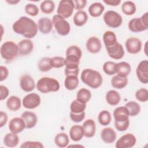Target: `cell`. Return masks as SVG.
Returning <instances> with one entry per match:
<instances>
[{
  "mask_svg": "<svg viewBox=\"0 0 148 148\" xmlns=\"http://www.w3.org/2000/svg\"><path fill=\"white\" fill-rule=\"evenodd\" d=\"M13 31L23 35L27 39L34 38L37 34L38 28L36 23L31 18L26 17H20L12 25Z\"/></svg>",
  "mask_w": 148,
  "mask_h": 148,
  "instance_id": "obj_1",
  "label": "cell"
},
{
  "mask_svg": "<svg viewBox=\"0 0 148 148\" xmlns=\"http://www.w3.org/2000/svg\"><path fill=\"white\" fill-rule=\"evenodd\" d=\"M80 78L83 83L94 89L99 88L103 82L101 73L92 69H84L82 72Z\"/></svg>",
  "mask_w": 148,
  "mask_h": 148,
  "instance_id": "obj_2",
  "label": "cell"
},
{
  "mask_svg": "<svg viewBox=\"0 0 148 148\" xmlns=\"http://www.w3.org/2000/svg\"><path fill=\"white\" fill-rule=\"evenodd\" d=\"M36 88L39 91L43 94L50 92H56L60 88V83L57 80L49 77H43L38 80Z\"/></svg>",
  "mask_w": 148,
  "mask_h": 148,
  "instance_id": "obj_3",
  "label": "cell"
},
{
  "mask_svg": "<svg viewBox=\"0 0 148 148\" xmlns=\"http://www.w3.org/2000/svg\"><path fill=\"white\" fill-rule=\"evenodd\" d=\"M0 52L2 58L7 61H11L18 54V46L13 41H6L1 45Z\"/></svg>",
  "mask_w": 148,
  "mask_h": 148,
  "instance_id": "obj_4",
  "label": "cell"
},
{
  "mask_svg": "<svg viewBox=\"0 0 148 148\" xmlns=\"http://www.w3.org/2000/svg\"><path fill=\"white\" fill-rule=\"evenodd\" d=\"M128 27L131 32L135 33L147 30L148 28V13L146 12L140 17L131 19L128 22Z\"/></svg>",
  "mask_w": 148,
  "mask_h": 148,
  "instance_id": "obj_5",
  "label": "cell"
},
{
  "mask_svg": "<svg viewBox=\"0 0 148 148\" xmlns=\"http://www.w3.org/2000/svg\"><path fill=\"white\" fill-rule=\"evenodd\" d=\"M53 25L57 32L61 36H66L70 32L71 27L69 23L62 16L56 14L52 18Z\"/></svg>",
  "mask_w": 148,
  "mask_h": 148,
  "instance_id": "obj_6",
  "label": "cell"
},
{
  "mask_svg": "<svg viewBox=\"0 0 148 148\" xmlns=\"http://www.w3.org/2000/svg\"><path fill=\"white\" fill-rule=\"evenodd\" d=\"M103 18L105 24L108 27L113 28L119 27L123 22L121 16L114 10H108L105 12Z\"/></svg>",
  "mask_w": 148,
  "mask_h": 148,
  "instance_id": "obj_7",
  "label": "cell"
},
{
  "mask_svg": "<svg viewBox=\"0 0 148 148\" xmlns=\"http://www.w3.org/2000/svg\"><path fill=\"white\" fill-rule=\"evenodd\" d=\"M75 9L74 2L72 0L60 1L57 10V14L64 18L72 16Z\"/></svg>",
  "mask_w": 148,
  "mask_h": 148,
  "instance_id": "obj_8",
  "label": "cell"
},
{
  "mask_svg": "<svg viewBox=\"0 0 148 148\" xmlns=\"http://www.w3.org/2000/svg\"><path fill=\"white\" fill-rule=\"evenodd\" d=\"M23 106L28 109H33L38 107L41 102L40 96L36 93H29L23 99Z\"/></svg>",
  "mask_w": 148,
  "mask_h": 148,
  "instance_id": "obj_9",
  "label": "cell"
},
{
  "mask_svg": "<svg viewBox=\"0 0 148 148\" xmlns=\"http://www.w3.org/2000/svg\"><path fill=\"white\" fill-rule=\"evenodd\" d=\"M136 142V137L132 134L127 133L117 140L115 146L116 148H130L134 146Z\"/></svg>",
  "mask_w": 148,
  "mask_h": 148,
  "instance_id": "obj_10",
  "label": "cell"
},
{
  "mask_svg": "<svg viewBox=\"0 0 148 148\" xmlns=\"http://www.w3.org/2000/svg\"><path fill=\"white\" fill-rule=\"evenodd\" d=\"M136 76L143 84L148 83V61L147 60L140 61L136 69Z\"/></svg>",
  "mask_w": 148,
  "mask_h": 148,
  "instance_id": "obj_11",
  "label": "cell"
},
{
  "mask_svg": "<svg viewBox=\"0 0 148 148\" xmlns=\"http://www.w3.org/2000/svg\"><path fill=\"white\" fill-rule=\"evenodd\" d=\"M141 40L135 37H130L125 41V46L127 51L132 54H135L139 53L142 49Z\"/></svg>",
  "mask_w": 148,
  "mask_h": 148,
  "instance_id": "obj_12",
  "label": "cell"
},
{
  "mask_svg": "<svg viewBox=\"0 0 148 148\" xmlns=\"http://www.w3.org/2000/svg\"><path fill=\"white\" fill-rule=\"evenodd\" d=\"M106 49L109 56L114 60L121 59L124 56L123 46L117 42L112 46L106 47Z\"/></svg>",
  "mask_w": 148,
  "mask_h": 148,
  "instance_id": "obj_13",
  "label": "cell"
},
{
  "mask_svg": "<svg viewBox=\"0 0 148 148\" xmlns=\"http://www.w3.org/2000/svg\"><path fill=\"white\" fill-rule=\"evenodd\" d=\"M8 127L11 132L16 134L22 132L26 128L25 121L21 117H14L12 119L9 123Z\"/></svg>",
  "mask_w": 148,
  "mask_h": 148,
  "instance_id": "obj_14",
  "label": "cell"
},
{
  "mask_svg": "<svg viewBox=\"0 0 148 148\" xmlns=\"http://www.w3.org/2000/svg\"><path fill=\"white\" fill-rule=\"evenodd\" d=\"M21 88L25 92H31L35 88V83L32 77L29 75H24L20 79Z\"/></svg>",
  "mask_w": 148,
  "mask_h": 148,
  "instance_id": "obj_15",
  "label": "cell"
},
{
  "mask_svg": "<svg viewBox=\"0 0 148 148\" xmlns=\"http://www.w3.org/2000/svg\"><path fill=\"white\" fill-rule=\"evenodd\" d=\"M86 46L87 51L93 54L99 53L102 47L101 40L95 36L90 37L87 40Z\"/></svg>",
  "mask_w": 148,
  "mask_h": 148,
  "instance_id": "obj_16",
  "label": "cell"
},
{
  "mask_svg": "<svg viewBox=\"0 0 148 148\" xmlns=\"http://www.w3.org/2000/svg\"><path fill=\"white\" fill-rule=\"evenodd\" d=\"M18 54L21 56L29 54L34 49V43L29 39H25L20 40L18 44Z\"/></svg>",
  "mask_w": 148,
  "mask_h": 148,
  "instance_id": "obj_17",
  "label": "cell"
},
{
  "mask_svg": "<svg viewBox=\"0 0 148 148\" xmlns=\"http://www.w3.org/2000/svg\"><path fill=\"white\" fill-rule=\"evenodd\" d=\"M21 117L25 121L27 129H30L34 127L38 121L36 114L30 111H25L23 112L21 115Z\"/></svg>",
  "mask_w": 148,
  "mask_h": 148,
  "instance_id": "obj_18",
  "label": "cell"
},
{
  "mask_svg": "<svg viewBox=\"0 0 148 148\" xmlns=\"http://www.w3.org/2000/svg\"><path fill=\"white\" fill-rule=\"evenodd\" d=\"M38 28L39 31L43 34H49L53 29V23L48 17H42L38 21Z\"/></svg>",
  "mask_w": 148,
  "mask_h": 148,
  "instance_id": "obj_19",
  "label": "cell"
},
{
  "mask_svg": "<svg viewBox=\"0 0 148 148\" xmlns=\"http://www.w3.org/2000/svg\"><path fill=\"white\" fill-rule=\"evenodd\" d=\"M101 138L106 143H113L116 139L117 134L113 128L106 127L101 131Z\"/></svg>",
  "mask_w": 148,
  "mask_h": 148,
  "instance_id": "obj_20",
  "label": "cell"
},
{
  "mask_svg": "<svg viewBox=\"0 0 148 148\" xmlns=\"http://www.w3.org/2000/svg\"><path fill=\"white\" fill-rule=\"evenodd\" d=\"M129 112L127 108L124 106H120L116 108L113 112L114 121L120 122L129 120Z\"/></svg>",
  "mask_w": 148,
  "mask_h": 148,
  "instance_id": "obj_21",
  "label": "cell"
},
{
  "mask_svg": "<svg viewBox=\"0 0 148 148\" xmlns=\"http://www.w3.org/2000/svg\"><path fill=\"white\" fill-rule=\"evenodd\" d=\"M82 127L86 138H92L94 136L96 131V125L94 120L89 119L86 120L83 124Z\"/></svg>",
  "mask_w": 148,
  "mask_h": 148,
  "instance_id": "obj_22",
  "label": "cell"
},
{
  "mask_svg": "<svg viewBox=\"0 0 148 148\" xmlns=\"http://www.w3.org/2000/svg\"><path fill=\"white\" fill-rule=\"evenodd\" d=\"M84 136V132L82 126L80 125H74L69 130L70 138L75 142L80 140Z\"/></svg>",
  "mask_w": 148,
  "mask_h": 148,
  "instance_id": "obj_23",
  "label": "cell"
},
{
  "mask_svg": "<svg viewBox=\"0 0 148 148\" xmlns=\"http://www.w3.org/2000/svg\"><path fill=\"white\" fill-rule=\"evenodd\" d=\"M116 73L122 77H127L131 71V67L129 63L122 61L116 64Z\"/></svg>",
  "mask_w": 148,
  "mask_h": 148,
  "instance_id": "obj_24",
  "label": "cell"
},
{
  "mask_svg": "<svg viewBox=\"0 0 148 148\" xmlns=\"http://www.w3.org/2000/svg\"><path fill=\"white\" fill-rule=\"evenodd\" d=\"M106 101L109 105L115 106L120 102L121 96L117 91L111 90L108 91L106 94Z\"/></svg>",
  "mask_w": 148,
  "mask_h": 148,
  "instance_id": "obj_25",
  "label": "cell"
},
{
  "mask_svg": "<svg viewBox=\"0 0 148 148\" xmlns=\"http://www.w3.org/2000/svg\"><path fill=\"white\" fill-rule=\"evenodd\" d=\"M105 10L103 5L100 2H94L91 4L88 8V13L91 17H99Z\"/></svg>",
  "mask_w": 148,
  "mask_h": 148,
  "instance_id": "obj_26",
  "label": "cell"
},
{
  "mask_svg": "<svg viewBox=\"0 0 148 148\" xmlns=\"http://www.w3.org/2000/svg\"><path fill=\"white\" fill-rule=\"evenodd\" d=\"M19 142V137L16 134L13 132L8 133L4 136L3 143L8 147H14Z\"/></svg>",
  "mask_w": 148,
  "mask_h": 148,
  "instance_id": "obj_27",
  "label": "cell"
},
{
  "mask_svg": "<svg viewBox=\"0 0 148 148\" xmlns=\"http://www.w3.org/2000/svg\"><path fill=\"white\" fill-rule=\"evenodd\" d=\"M88 20V16L87 13L84 10L77 11L73 16V21L74 24L78 27L84 25Z\"/></svg>",
  "mask_w": 148,
  "mask_h": 148,
  "instance_id": "obj_28",
  "label": "cell"
},
{
  "mask_svg": "<svg viewBox=\"0 0 148 148\" xmlns=\"http://www.w3.org/2000/svg\"><path fill=\"white\" fill-rule=\"evenodd\" d=\"M21 99L17 96L12 95L6 101V106L12 111H17L21 107Z\"/></svg>",
  "mask_w": 148,
  "mask_h": 148,
  "instance_id": "obj_29",
  "label": "cell"
},
{
  "mask_svg": "<svg viewBox=\"0 0 148 148\" xmlns=\"http://www.w3.org/2000/svg\"><path fill=\"white\" fill-rule=\"evenodd\" d=\"M111 84L115 88L122 89L127 85L128 79L127 77H122L117 75L112 78Z\"/></svg>",
  "mask_w": 148,
  "mask_h": 148,
  "instance_id": "obj_30",
  "label": "cell"
},
{
  "mask_svg": "<svg viewBox=\"0 0 148 148\" xmlns=\"http://www.w3.org/2000/svg\"><path fill=\"white\" fill-rule=\"evenodd\" d=\"M79 79L76 75L66 76L64 80V85L65 88L68 90H73L77 88L79 85Z\"/></svg>",
  "mask_w": 148,
  "mask_h": 148,
  "instance_id": "obj_31",
  "label": "cell"
},
{
  "mask_svg": "<svg viewBox=\"0 0 148 148\" xmlns=\"http://www.w3.org/2000/svg\"><path fill=\"white\" fill-rule=\"evenodd\" d=\"M91 94L90 91L84 88L79 90L76 94V100L83 103H87L91 99Z\"/></svg>",
  "mask_w": 148,
  "mask_h": 148,
  "instance_id": "obj_32",
  "label": "cell"
},
{
  "mask_svg": "<svg viewBox=\"0 0 148 148\" xmlns=\"http://www.w3.org/2000/svg\"><path fill=\"white\" fill-rule=\"evenodd\" d=\"M69 139L68 135L64 132L58 133L54 138V143L57 146L63 148L65 147L69 144Z\"/></svg>",
  "mask_w": 148,
  "mask_h": 148,
  "instance_id": "obj_33",
  "label": "cell"
},
{
  "mask_svg": "<svg viewBox=\"0 0 148 148\" xmlns=\"http://www.w3.org/2000/svg\"><path fill=\"white\" fill-rule=\"evenodd\" d=\"M123 12L127 16L133 15L136 10L135 4L131 1H127L123 2L121 5Z\"/></svg>",
  "mask_w": 148,
  "mask_h": 148,
  "instance_id": "obj_34",
  "label": "cell"
},
{
  "mask_svg": "<svg viewBox=\"0 0 148 148\" xmlns=\"http://www.w3.org/2000/svg\"><path fill=\"white\" fill-rule=\"evenodd\" d=\"M103 41L106 47L112 46L117 42L116 35L113 31H107L103 35Z\"/></svg>",
  "mask_w": 148,
  "mask_h": 148,
  "instance_id": "obj_35",
  "label": "cell"
},
{
  "mask_svg": "<svg viewBox=\"0 0 148 148\" xmlns=\"http://www.w3.org/2000/svg\"><path fill=\"white\" fill-rule=\"evenodd\" d=\"M98 120L99 124L103 126L109 125L112 120V116L110 112L106 110L100 112L98 116Z\"/></svg>",
  "mask_w": 148,
  "mask_h": 148,
  "instance_id": "obj_36",
  "label": "cell"
},
{
  "mask_svg": "<svg viewBox=\"0 0 148 148\" xmlns=\"http://www.w3.org/2000/svg\"><path fill=\"white\" fill-rule=\"evenodd\" d=\"M54 2L51 0L43 1L40 5V9L42 12L47 14L51 13L54 11Z\"/></svg>",
  "mask_w": 148,
  "mask_h": 148,
  "instance_id": "obj_37",
  "label": "cell"
},
{
  "mask_svg": "<svg viewBox=\"0 0 148 148\" xmlns=\"http://www.w3.org/2000/svg\"><path fill=\"white\" fill-rule=\"evenodd\" d=\"M125 106L127 108L130 116H135L138 115L140 111V105L135 101H130L127 102Z\"/></svg>",
  "mask_w": 148,
  "mask_h": 148,
  "instance_id": "obj_38",
  "label": "cell"
},
{
  "mask_svg": "<svg viewBox=\"0 0 148 148\" xmlns=\"http://www.w3.org/2000/svg\"><path fill=\"white\" fill-rule=\"evenodd\" d=\"M86 108V103H83L77 100H74L70 105L71 112L74 113H80L84 112Z\"/></svg>",
  "mask_w": 148,
  "mask_h": 148,
  "instance_id": "obj_39",
  "label": "cell"
},
{
  "mask_svg": "<svg viewBox=\"0 0 148 148\" xmlns=\"http://www.w3.org/2000/svg\"><path fill=\"white\" fill-rule=\"evenodd\" d=\"M50 58L43 57L38 62V69L41 72H47L51 69L52 67L50 63Z\"/></svg>",
  "mask_w": 148,
  "mask_h": 148,
  "instance_id": "obj_40",
  "label": "cell"
},
{
  "mask_svg": "<svg viewBox=\"0 0 148 148\" xmlns=\"http://www.w3.org/2000/svg\"><path fill=\"white\" fill-rule=\"evenodd\" d=\"M116 63L112 61H106L103 65V71L108 75H113L116 73Z\"/></svg>",
  "mask_w": 148,
  "mask_h": 148,
  "instance_id": "obj_41",
  "label": "cell"
},
{
  "mask_svg": "<svg viewBox=\"0 0 148 148\" xmlns=\"http://www.w3.org/2000/svg\"><path fill=\"white\" fill-rule=\"evenodd\" d=\"M136 99L140 102H145L148 100V90L145 88H141L135 92Z\"/></svg>",
  "mask_w": 148,
  "mask_h": 148,
  "instance_id": "obj_42",
  "label": "cell"
},
{
  "mask_svg": "<svg viewBox=\"0 0 148 148\" xmlns=\"http://www.w3.org/2000/svg\"><path fill=\"white\" fill-rule=\"evenodd\" d=\"M65 58L62 57L56 56L50 58V63L52 68H60L65 65Z\"/></svg>",
  "mask_w": 148,
  "mask_h": 148,
  "instance_id": "obj_43",
  "label": "cell"
},
{
  "mask_svg": "<svg viewBox=\"0 0 148 148\" xmlns=\"http://www.w3.org/2000/svg\"><path fill=\"white\" fill-rule=\"evenodd\" d=\"M25 12L28 15L35 17L39 13V8L35 4L28 3L25 6Z\"/></svg>",
  "mask_w": 148,
  "mask_h": 148,
  "instance_id": "obj_44",
  "label": "cell"
},
{
  "mask_svg": "<svg viewBox=\"0 0 148 148\" xmlns=\"http://www.w3.org/2000/svg\"><path fill=\"white\" fill-rule=\"evenodd\" d=\"M66 56L68 55H75L81 58L82 56V50L79 47L76 45H72L68 47L66 50Z\"/></svg>",
  "mask_w": 148,
  "mask_h": 148,
  "instance_id": "obj_45",
  "label": "cell"
},
{
  "mask_svg": "<svg viewBox=\"0 0 148 148\" xmlns=\"http://www.w3.org/2000/svg\"><path fill=\"white\" fill-rule=\"evenodd\" d=\"M20 147L21 148H43V145L38 141H26L23 143Z\"/></svg>",
  "mask_w": 148,
  "mask_h": 148,
  "instance_id": "obj_46",
  "label": "cell"
},
{
  "mask_svg": "<svg viewBox=\"0 0 148 148\" xmlns=\"http://www.w3.org/2000/svg\"><path fill=\"white\" fill-rule=\"evenodd\" d=\"M130 125V120L116 122L114 121V127L119 131H124L128 129Z\"/></svg>",
  "mask_w": 148,
  "mask_h": 148,
  "instance_id": "obj_47",
  "label": "cell"
},
{
  "mask_svg": "<svg viewBox=\"0 0 148 148\" xmlns=\"http://www.w3.org/2000/svg\"><path fill=\"white\" fill-rule=\"evenodd\" d=\"M85 117V112H83L80 113H74L70 112V118L75 123H80L83 120Z\"/></svg>",
  "mask_w": 148,
  "mask_h": 148,
  "instance_id": "obj_48",
  "label": "cell"
},
{
  "mask_svg": "<svg viewBox=\"0 0 148 148\" xmlns=\"http://www.w3.org/2000/svg\"><path fill=\"white\" fill-rule=\"evenodd\" d=\"M75 9L77 10H82V9H84L87 3L86 0H75Z\"/></svg>",
  "mask_w": 148,
  "mask_h": 148,
  "instance_id": "obj_49",
  "label": "cell"
},
{
  "mask_svg": "<svg viewBox=\"0 0 148 148\" xmlns=\"http://www.w3.org/2000/svg\"><path fill=\"white\" fill-rule=\"evenodd\" d=\"M0 90H1L0 100L3 101L8 97L9 93V91L7 87L2 84L0 86Z\"/></svg>",
  "mask_w": 148,
  "mask_h": 148,
  "instance_id": "obj_50",
  "label": "cell"
},
{
  "mask_svg": "<svg viewBox=\"0 0 148 148\" xmlns=\"http://www.w3.org/2000/svg\"><path fill=\"white\" fill-rule=\"evenodd\" d=\"M0 69H1V77H0V81L2 82L3 80H5L9 75V71L8 69L5 66L1 65L0 66Z\"/></svg>",
  "mask_w": 148,
  "mask_h": 148,
  "instance_id": "obj_51",
  "label": "cell"
},
{
  "mask_svg": "<svg viewBox=\"0 0 148 148\" xmlns=\"http://www.w3.org/2000/svg\"><path fill=\"white\" fill-rule=\"evenodd\" d=\"M8 121V115L7 114L3 112H0V127L2 128L3 127Z\"/></svg>",
  "mask_w": 148,
  "mask_h": 148,
  "instance_id": "obj_52",
  "label": "cell"
},
{
  "mask_svg": "<svg viewBox=\"0 0 148 148\" xmlns=\"http://www.w3.org/2000/svg\"><path fill=\"white\" fill-rule=\"evenodd\" d=\"M103 2L108 5L115 6L119 5L121 1L120 0H103Z\"/></svg>",
  "mask_w": 148,
  "mask_h": 148,
  "instance_id": "obj_53",
  "label": "cell"
},
{
  "mask_svg": "<svg viewBox=\"0 0 148 148\" xmlns=\"http://www.w3.org/2000/svg\"><path fill=\"white\" fill-rule=\"evenodd\" d=\"M8 3H9V4H11V5H15V4H17V3H18L20 2V1L18 0H15V1H13V0H6V1Z\"/></svg>",
  "mask_w": 148,
  "mask_h": 148,
  "instance_id": "obj_54",
  "label": "cell"
}]
</instances>
